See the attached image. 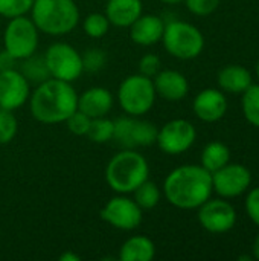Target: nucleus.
<instances>
[{"mask_svg": "<svg viewBox=\"0 0 259 261\" xmlns=\"http://www.w3.org/2000/svg\"><path fill=\"white\" fill-rule=\"evenodd\" d=\"M156 98L157 93L153 78H148L142 73L124 78L118 89V102L130 116H142L148 113L153 109Z\"/></svg>", "mask_w": 259, "mask_h": 261, "instance_id": "423d86ee", "label": "nucleus"}, {"mask_svg": "<svg viewBox=\"0 0 259 261\" xmlns=\"http://www.w3.org/2000/svg\"><path fill=\"white\" fill-rule=\"evenodd\" d=\"M27 101L34 119L43 124L64 122L78 109V93L72 83L56 78L37 84Z\"/></svg>", "mask_w": 259, "mask_h": 261, "instance_id": "f03ea898", "label": "nucleus"}, {"mask_svg": "<svg viewBox=\"0 0 259 261\" xmlns=\"http://www.w3.org/2000/svg\"><path fill=\"white\" fill-rule=\"evenodd\" d=\"M162 3H166V5H179V3H182L183 0H160Z\"/></svg>", "mask_w": 259, "mask_h": 261, "instance_id": "4c0bfd02", "label": "nucleus"}, {"mask_svg": "<svg viewBox=\"0 0 259 261\" xmlns=\"http://www.w3.org/2000/svg\"><path fill=\"white\" fill-rule=\"evenodd\" d=\"M243 115L249 124L259 128V84H252L243 93Z\"/></svg>", "mask_w": 259, "mask_h": 261, "instance_id": "a878e982", "label": "nucleus"}, {"mask_svg": "<svg viewBox=\"0 0 259 261\" xmlns=\"http://www.w3.org/2000/svg\"><path fill=\"white\" fill-rule=\"evenodd\" d=\"M188 11H191L194 15L206 17L217 11L220 0H183Z\"/></svg>", "mask_w": 259, "mask_h": 261, "instance_id": "2f4dec72", "label": "nucleus"}, {"mask_svg": "<svg viewBox=\"0 0 259 261\" xmlns=\"http://www.w3.org/2000/svg\"><path fill=\"white\" fill-rule=\"evenodd\" d=\"M29 12L37 29L53 37L70 34L79 21L75 0H34Z\"/></svg>", "mask_w": 259, "mask_h": 261, "instance_id": "20e7f679", "label": "nucleus"}, {"mask_svg": "<svg viewBox=\"0 0 259 261\" xmlns=\"http://www.w3.org/2000/svg\"><path fill=\"white\" fill-rule=\"evenodd\" d=\"M113 132H114V121L108 119L107 116H101V118H93L90 121L85 136L95 144H105L113 139Z\"/></svg>", "mask_w": 259, "mask_h": 261, "instance_id": "393cba45", "label": "nucleus"}, {"mask_svg": "<svg viewBox=\"0 0 259 261\" xmlns=\"http://www.w3.org/2000/svg\"><path fill=\"white\" fill-rule=\"evenodd\" d=\"M212 193V173L202 165L177 167L163 182V196L179 210H197Z\"/></svg>", "mask_w": 259, "mask_h": 261, "instance_id": "f257e3e1", "label": "nucleus"}, {"mask_svg": "<svg viewBox=\"0 0 259 261\" xmlns=\"http://www.w3.org/2000/svg\"><path fill=\"white\" fill-rule=\"evenodd\" d=\"M18 130V121L11 110L0 109V145L9 144Z\"/></svg>", "mask_w": 259, "mask_h": 261, "instance_id": "cd10ccee", "label": "nucleus"}, {"mask_svg": "<svg viewBox=\"0 0 259 261\" xmlns=\"http://www.w3.org/2000/svg\"><path fill=\"white\" fill-rule=\"evenodd\" d=\"M44 60L50 78L73 83L84 73L81 54L67 43L50 44L44 52Z\"/></svg>", "mask_w": 259, "mask_h": 261, "instance_id": "6e6552de", "label": "nucleus"}, {"mask_svg": "<svg viewBox=\"0 0 259 261\" xmlns=\"http://www.w3.org/2000/svg\"><path fill=\"white\" fill-rule=\"evenodd\" d=\"M252 185V171L241 164H226L220 170L212 173L214 191L223 199H234L246 191Z\"/></svg>", "mask_w": 259, "mask_h": 261, "instance_id": "ddd939ff", "label": "nucleus"}, {"mask_svg": "<svg viewBox=\"0 0 259 261\" xmlns=\"http://www.w3.org/2000/svg\"><path fill=\"white\" fill-rule=\"evenodd\" d=\"M197 139V130L188 119H171L159 128L156 144L169 156H179L188 151Z\"/></svg>", "mask_w": 259, "mask_h": 261, "instance_id": "9b49d317", "label": "nucleus"}, {"mask_svg": "<svg viewBox=\"0 0 259 261\" xmlns=\"http://www.w3.org/2000/svg\"><path fill=\"white\" fill-rule=\"evenodd\" d=\"M148 177V161L134 148L116 153L105 167V182L118 194H131Z\"/></svg>", "mask_w": 259, "mask_h": 261, "instance_id": "7ed1b4c3", "label": "nucleus"}, {"mask_svg": "<svg viewBox=\"0 0 259 261\" xmlns=\"http://www.w3.org/2000/svg\"><path fill=\"white\" fill-rule=\"evenodd\" d=\"M31 96V84L18 69L0 72V109L17 110Z\"/></svg>", "mask_w": 259, "mask_h": 261, "instance_id": "4468645a", "label": "nucleus"}, {"mask_svg": "<svg viewBox=\"0 0 259 261\" xmlns=\"http://www.w3.org/2000/svg\"><path fill=\"white\" fill-rule=\"evenodd\" d=\"M244 208H246L249 219L259 228V187L252 188L249 191L246 202H244Z\"/></svg>", "mask_w": 259, "mask_h": 261, "instance_id": "72a5a7b5", "label": "nucleus"}, {"mask_svg": "<svg viewBox=\"0 0 259 261\" xmlns=\"http://www.w3.org/2000/svg\"><path fill=\"white\" fill-rule=\"evenodd\" d=\"M229 104L223 90L205 89L202 90L192 102V110L198 119L203 122H217L224 118L227 113Z\"/></svg>", "mask_w": 259, "mask_h": 261, "instance_id": "2eb2a0df", "label": "nucleus"}, {"mask_svg": "<svg viewBox=\"0 0 259 261\" xmlns=\"http://www.w3.org/2000/svg\"><path fill=\"white\" fill-rule=\"evenodd\" d=\"M134 202L140 206L142 211H147V210H153L159 205L160 202V197H162V191L159 188V185L150 179H147L145 182H142L134 191Z\"/></svg>", "mask_w": 259, "mask_h": 261, "instance_id": "b1692460", "label": "nucleus"}, {"mask_svg": "<svg viewBox=\"0 0 259 261\" xmlns=\"http://www.w3.org/2000/svg\"><path fill=\"white\" fill-rule=\"evenodd\" d=\"M163 47L169 55L179 60H194L205 49V35L192 23L172 20L165 23L162 35Z\"/></svg>", "mask_w": 259, "mask_h": 261, "instance_id": "39448f33", "label": "nucleus"}, {"mask_svg": "<svg viewBox=\"0 0 259 261\" xmlns=\"http://www.w3.org/2000/svg\"><path fill=\"white\" fill-rule=\"evenodd\" d=\"M110 21L105 14L101 12H92L85 17L84 20V32L90 38H102L108 31H110Z\"/></svg>", "mask_w": 259, "mask_h": 261, "instance_id": "bb28decb", "label": "nucleus"}, {"mask_svg": "<svg viewBox=\"0 0 259 261\" xmlns=\"http://www.w3.org/2000/svg\"><path fill=\"white\" fill-rule=\"evenodd\" d=\"M130 38L139 46H154L162 41L165 21L154 14H142L130 28Z\"/></svg>", "mask_w": 259, "mask_h": 261, "instance_id": "f3484780", "label": "nucleus"}, {"mask_svg": "<svg viewBox=\"0 0 259 261\" xmlns=\"http://www.w3.org/2000/svg\"><path fill=\"white\" fill-rule=\"evenodd\" d=\"M20 61L21 63H20L18 70L29 81V84H35L37 86V84H41L43 81H46V80L50 78V73H49V69H47L44 55L32 54L31 57L23 58Z\"/></svg>", "mask_w": 259, "mask_h": 261, "instance_id": "5701e85b", "label": "nucleus"}, {"mask_svg": "<svg viewBox=\"0 0 259 261\" xmlns=\"http://www.w3.org/2000/svg\"><path fill=\"white\" fill-rule=\"evenodd\" d=\"M197 217L202 228L211 234H224L237 225V211L226 199H208L197 208Z\"/></svg>", "mask_w": 259, "mask_h": 261, "instance_id": "f8f14e48", "label": "nucleus"}, {"mask_svg": "<svg viewBox=\"0 0 259 261\" xmlns=\"http://www.w3.org/2000/svg\"><path fill=\"white\" fill-rule=\"evenodd\" d=\"M113 107V95L105 87H90L78 95V110L85 113L89 118L107 116Z\"/></svg>", "mask_w": 259, "mask_h": 261, "instance_id": "a211bd4d", "label": "nucleus"}, {"mask_svg": "<svg viewBox=\"0 0 259 261\" xmlns=\"http://www.w3.org/2000/svg\"><path fill=\"white\" fill-rule=\"evenodd\" d=\"M160 66H162V61L156 54H145L139 61V73L148 78H153L160 72Z\"/></svg>", "mask_w": 259, "mask_h": 261, "instance_id": "473e14b6", "label": "nucleus"}, {"mask_svg": "<svg viewBox=\"0 0 259 261\" xmlns=\"http://www.w3.org/2000/svg\"><path fill=\"white\" fill-rule=\"evenodd\" d=\"M81 58H82L84 72H89V73H96V72L102 70L107 64V54L99 47L87 49L81 55Z\"/></svg>", "mask_w": 259, "mask_h": 261, "instance_id": "c85d7f7f", "label": "nucleus"}, {"mask_svg": "<svg viewBox=\"0 0 259 261\" xmlns=\"http://www.w3.org/2000/svg\"><path fill=\"white\" fill-rule=\"evenodd\" d=\"M101 220L121 231H134L142 223V210L127 194L111 197L99 211Z\"/></svg>", "mask_w": 259, "mask_h": 261, "instance_id": "9d476101", "label": "nucleus"}, {"mask_svg": "<svg viewBox=\"0 0 259 261\" xmlns=\"http://www.w3.org/2000/svg\"><path fill=\"white\" fill-rule=\"evenodd\" d=\"M34 5V0H0V15L8 20L12 17L26 15Z\"/></svg>", "mask_w": 259, "mask_h": 261, "instance_id": "c756f323", "label": "nucleus"}, {"mask_svg": "<svg viewBox=\"0 0 259 261\" xmlns=\"http://www.w3.org/2000/svg\"><path fill=\"white\" fill-rule=\"evenodd\" d=\"M159 128L150 121L139 119L137 116H124L114 121L113 139L122 148L150 147L157 141Z\"/></svg>", "mask_w": 259, "mask_h": 261, "instance_id": "1a4fd4ad", "label": "nucleus"}, {"mask_svg": "<svg viewBox=\"0 0 259 261\" xmlns=\"http://www.w3.org/2000/svg\"><path fill=\"white\" fill-rule=\"evenodd\" d=\"M38 32L32 18H27L26 15L9 18L3 34L5 50L18 61L31 57L38 47Z\"/></svg>", "mask_w": 259, "mask_h": 261, "instance_id": "0eeeda50", "label": "nucleus"}, {"mask_svg": "<svg viewBox=\"0 0 259 261\" xmlns=\"http://www.w3.org/2000/svg\"><path fill=\"white\" fill-rule=\"evenodd\" d=\"M90 121L92 118H89L85 113H82L81 110H75L64 122L67 125V130L76 136H85L87 135V130H89V125H90Z\"/></svg>", "mask_w": 259, "mask_h": 261, "instance_id": "7c9ffc66", "label": "nucleus"}, {"mask_svg": "<svg viewBox=\"0 0 259 261\" xmlns=\"http://www.w3.org/2000/svg\"><path fill=\"white\" fill-rule=\"evenodd\" d=\"M81 260V257L78 255V254H75V252H64V254H61L60 255V261H79Z\"/></svg>", "mask_w": 259, "mask_h": 261, "instance_id": "c9c22d12", "label": "nucleus"}, {"mask_svg": "<svg viewBox=\"0 0 259 261\" xmlns=\"http://www.w3.org/2000/svg\"><path fill=\"white\" fill-rule=\"evenodd\" d=\"M156 257V245L147 236H134L124 242L119 249L118 260L151 261Z\"/></svg>", "mask_w": 259, "mask_h": 261, "instance_id": "412c9836", "label": "nucleus"}, {"mask_svg": "<svg viewBox=\"0 0 259 261\" xmlns=\"http://www.w3.org/2000/svg\"><path fill=\"white\" fill-rule=\"evenodd\" d=\"M17 61L8 50H0V72L3 70H11V69H17Z\"/></svg>", "mask_w": 259, "mask_h": 261, "instance_id": "f704fd0d", "label": "nucleus"}, {"mask_svg": "<svg viewBox=\"0 0 259 261\" xmlns=\"http://www.w3.org/2000/svg\"><path fill=\"white\" fill-rule=\"evenodd\" d=\"M142 0H107L105 15L116 28H130L143 12Z\"/></svg>", "mask_w": 259, "mask_h": 261, "instance_id": "6ab92c4d", "label": "nucleus"}, {"mask_svg": "<svg viewBox=\"0 0 259 261\" xmlns=\"http://www.w3.org/2000/svg\"><path fill=\"white\" fill-rule=\"evenodd\" d=\"M252 257L259 261V234L255 237L253 246H252Z\"/></svg>", "mask_w": 259, "mask_h": 261, "instance_id": "e433bc0d", "label": "nucleus"}, {"mask_svg": "<svg viewBox=\"0 0 259 261\" xmlns=\"http://www.w3.org/2000/svg\"><path fill=\"white\" fill-rule=\"evenodd\" d=\"M153 83L156 93L166 101H182L189 93V81L179 70H160L153 76Z\"/></svg>", "mask_w": 259, "mask_h": 261, "instance_id": "dca6fc26", "label": "nucleus"}, {"mask_svg": "<svg viewBox=\"0 0 259 261\" xmlns=\"http://www.w3.org/2000/svg\"><path fill=\"white\" fill-rule=\"evenodd\" d=\"M231 162V150L220 141L209 142L202 151V167L214 173Z\"/></svg>", "mask_w": 259, "mask_h": 261, "instance_id": "4be33fe9", "label": "nucleus"}, {"mask_svg": "<svg viewBox=\"0 0 259 261\" xmlns=\"http://www.w3.org/2000/svg\"><path fill=\"white\" fill-rule=\"evenodd\" d=\"M217 81L223 92L234 93V95H240V93L243 95L253 84L250 70L240 64H229L223 67L218 72Z\"/></svg>", "mask_w": 259, "mask_h": 261, "instance_id": "aec40b11", "label": "nucleus"}, {"mask_svg": "<svg viewBox=\"0 0 259 261\" xmlns=\"http://www.w3.org/2000/svg\"><path fill=\"white\" fill-rule=\"evenodd\" d=\"M255 73H256V78L259 80V58L258 61H256V66H255Z\"/></svg>", "mask_w": 259, "mask_h": 261, "instance_id": "58836bf2", "label": "nucleus"}]
</instances>
